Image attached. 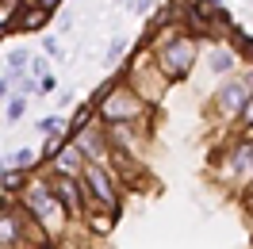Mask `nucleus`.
Segmentation results:
<instances>
[{"instance_id": "obj_27", "label": "nucleus", "mask_w": 253, "mask_h": 249, "mask_svg": "<svg viewBox=\"0 0 253 249\" xmlns=\"http://www.w3.org/2000/svg\"><path fill=\"white\" fill-rule=\"evenodd\" d=\"M242 134H246V138H253V123H250V126H246V130H242Z\"/></svg>"}, {"instance_id": "obj_18", "label": "nucleus", "mask_w": 253, "mask_h": 249, "mask_svg": "<svg viewBox=\"0 0 253 249\" xmlns=\"http://www.w3.org/2000/svg\"><path fill=\"white\" fill-rule=\"evenodd\" d=\"M23 111H27V96H8V111H4V119H8V123H19V119H23Z\"/></svg>"}, {"instance_id": "obj_11", "label": "nucleus", "mask_w": 253, "mask_h": 249, "mask_svg": "<svg viewBox=\"0 0 253 249\" xmlns=\"http://www.w3.org/2000/svg\"><path fill=\"white\" fill-rule=\"evenodd\" d=\"M50 8H42L39 0H23L19 4V12H16V19H12V31H42L50 23Z\"/></svg>"}, {"instance_id": "obj_19", "label": "nucleus", "mask_w": 253, "mask_h": 249, "mask_svg": "<svg viewBox=\"0 0 253 249\" xmlns=\"http://www.w3.org/2000/svg\"><path fill=\"white\" fill-rule=\"evenodd\" d=\"M123 54H126V39L119 35V39H111V46H108V62L119 65V62H123Z\"/></svg>"}, {"instance_id": "obj_28", "label": "nucleus", "mask_w": 253, "mask_h": 249, "mask_svg": "<svg viewBox=\"0 0 253 249\" xmlns=\"http://www.w3.org/2000/svg\"><path fill=\"white\" fill-rule=\"evenodd\" d=\"M250 234H253V207H250Z\"/></svg>"}, {"instance_id": "obj_13", "label": "nucleus", "mask_w": 253, "mask_h": 249, "mask_svg": "<svg viewBox=\"0 0 253 249\" xmlns=\"http://www.w3.org/2000/svg\"><path fill=\"white\" fill-rule=\"evenodd\" d=\"M27 180H31L27 169H16V165H4V169H0V192H4V196H19V192L27 188Z\"/></svg>"}, {"instance_id": "obj_16", "label": "nucleus", "mask_w": 253, "mask_h": 249, "mask_svg": "<svg viewBox=\"0 0 253 249\" xmlns=\"http://www.w3.org/2000/svg\"><path fill=\"white\" fill-rule=\"evenodd\" d=\"M27 65H31V54H27V50H12V54H8V77H12V81L23 77Z\"/></svg>"}, {"instance_id": "obj_4", "label": "nucleus", "mask_w": 253, "mask_h": 249, "mask_svg": "<svg viewBox=\"0 0 253 249\" xmlns=\"http://www.w3.org/2000/svg\"><path fill=\"white\" fill-rule=\"evenodd\" d=\"M81 192H84V215L104 207V211H115L123 215V184L115 180V172L100 161H88L84 172H81Z\"/></svg>"}, {"instance_id": "obj_22", "label": "nucleus", "mask_w": 253, "mask_h": 249, "mask_svg": "<svg viewBox=\"0 0 253 249\" xmlns=\"http://www.w3.org/2000/svg\"><path fill=\"white\" fill-rule=\"evenodd\" d=\"M250 123H253V96H250V104L242 108V115H238V126H242V130H246Z\"/></svg>"}, {"instance_id": "obj_7", "label": "nucleus", "mask_w": 253, "mask_h": 249, "mask_svg": "<svg viewBox=\"0 0 253 249\" xmlns=\"http://www.w3.org/2000/svg\"><path fill=\"white\" fill-rule=\"evenodd\" d=\"M39 172L50 180V192L62 200V207L69 211V218L81 222V218H84V192H81V176H65V172L42 169V165H39Z\"/></svg>"}, {"instance_id": "obj_24", "label": "nucleus", "mask_w": 253, "mask_h": 249, "mask_svg": "<svg viewBox=\"0 0 253 249\" xmlns=\"http://www.w3.org/2000/svg\"><path fill=\"white\" fill-rule=\"evenodd\" d=\"M130 8H134V12H138V16H150V12H154V0H134V4H130Z\"/></svg>"}, {"instance_id": "obj_8", "label": "nucleus", "mask_w": 253, "mask_h": 249, "mask_svg": "<svg viewBox=\"0 0 253 249\" xmlns=\"http://www.w3.org/2000/svg\"><path fill=\"white\" fill-rule=\"evenodd\" d=\"M69 142H77V150L84 154V161H100V165H108L111 142H108V130H104V123H100V119H96L92 126H84L81 134H73Z\"/></svg>"}, {"instance_id": "obj_6", "label": "nucleus", "mask_w": 253, "mask_h": 249, "mask_svg": "<svg viewBox=\"0 0 253 249\" xmlns=\"http://www.w3.org/2000/svg\"><path fill=\"white\" fill-rule=\"evenodd\" d=\"M253 96V65L250 73H230V77L219 81V88H215V96H211V111H215V119H238L242 115V108L250 104Z\"/></svg>"}, {"instance_id": "obj_10", "label": "nucleus", "mask_w": 253, "mask_h": 249, "mask_svg": "<svg viewBox=\"0 0 253 249\" xmlns=\"http://www.w3.org/2000/svg\"><path fill=\"white\" fill-rule=\"evenodd\" d=\"M84 165H88V161H84V154L77 150V142H69V138L62 142V150L50 157V161H42V169L65 172V176H81V172H84Z\"/></svg>"}, {"instance_id": "obj_5", "label": "nucleus", "mask_w": 253, "mask_h": 249, "mask_svg": "<svg viewBox=\"0 0 253 249\" xmlns=\"http://www.w3.org/2000/svg\"><path fill=\"white\" fill-rule=\"evenodd\" d=\"M219 176L234 192H246L253 184V138L238 134L230 146H222L219 150Z\"/></svg>"}, {"instance_id": "obj_25", "label": "nucleus", "mask_w": 253, "mask_h": 249, "mask_svg": "<svg viewBox=\"0 0 253 249\" xmlns=\"http://www.w3.org/2000/svg\"><path fill=\"white\" fill-rule=\"evenodd\" d=\"M8 96H12V77H8V73H4V77H0V104H4V100H8Z\"/></svg>"}, {"instance_id": "obj_9", "label": "nucleus", "mask_w": 253, "mask_h": 249, "mask_svg": "<svg viewBox=\"0 0 253 249\" xmlns=\"http://www.w3.org/2000/svg\"><path fill=\"white\" fill-rule=\"evenodd\" d=\"M238 65H242L238 46L230 42V35H219V42H215V46H211V54H207V69H211L215 77H230Z\"/></svg>"}, {"instance_id": "obj_26", "label": "nucleus", "mask_w": 253, "mask_h": 249, "mask_svg": "<svg viewBox=\"0 0 253 249\" xmlns=\"http://www.w3.org/2000/svg\"><path fill=\"white\" fill-rule=\"evenodd\" d=\"M39 4H42V8H50V12H58V8H62V0H39Z\"/></svg>"}, {"instance_id": "obj_29", "label": "nucleus", "mask_w": 253, "mask_h": 249, "mask_svg": "<svg viewBox=\"0 0 253 249\" xmlns=\"http://www.w3.org/2000/svg\"><path fill=\"white\" fill-rule=\"evenodd\" d=\"M4 165H8V161H4V154H0V169H4Z\"/></svg>"}, {"instance_id": "obj_15", "label": "nucleus", "mask_w": 253, "mask_h": 249, "mask_svg": "<svg viewBox=\"0 0 253 249\" xmlns=\"http://www.w3.org/2000/svg\"><path fill=\"white\" fill-rule=\"evenodd\" d=\"M8 165H16V169L35 172L39 165H42V154H39V150H31V146H19L16 154H12V161H8Z\"/></svg>"}, {"instance_id": "obj_17", "label": "nucleus", "mask_w": 253, "mask_h": 249, "mask_svg": "<svg viewBox=\"0 0 253 249\" xmlns=\"http://www.w3.org/2000/svg\"><path fill=\"white\" fill-rule=\"evenodd\" d=\"M35 130L46 138V134H65V119L62 115H42L39 123H35Z\"/></svg>"}, {"instance_id": "obj_23", "label": "nucleus", "mask_w": 253, "mask_h": 249, "mask_svg": "<svg viewBox=\"0 0 253 249\" xmlns=\"http://www.w3.org/2000/svg\"><path fill=\"white\" fill-rule=\"evenodd\" d=\"M54 88H58V81L50 77V73H46V77H39V96H46V92H54Z\"/></svg>"}, {"instance_id": "obj_30", "label": "nucleus", "mask_w": 253, "mask_h": 249, "mask_svg": "<svg viewBox=\"0 0 253 249\" xmlns=\"http://www.w3.org/2000/svg\"><path fill=\"white\" fill-rule=\"evenodd\" d=\"M4 35H8V31H0V39H4Z\"/></svg>"}, {"instance_id": "obj_2", "label": "nucleus", "mask_w": 253, "mask_h": 249, "mask_svg": "<svg viewBox=\"0 0 253 249\" xmlns=\"http://www.w3.org/2000/svg\"><path fill=\"white\" fill-rule=\"evenodd\" d=\"M154 62L165 73L169 84H180V81L192 77V69L200 62V39L184 27H173V31H161V39H154Z\"/></svg>"}, {"instance_id": "obj_21", "label": "nucleus", "mask_w": 253, "mask_h": 249, "mask_svg": "<svg viewBox=\"0 0 253 249\" xmlns=\"http://www.w3.org/2000/svg\"><path fill=\"white\" fill-rule=\"evenodd\" d=\"M27 73H31L35 81H39V77H46V62H42V58H31V65H27Z\"/></svg>"}, {"instance_id": "obj_3", "label": "nucleus", "mask_w": 253, "mask_h": 249, "mask_svg": "<svg viewBox=\"0 0 253 249\" xmlns=\"http://www.w3.org/2000/svg\"><path fill=\"white\" fill-rule=\"evenodd\" d=\"M16 200L23 203L35 218H39V226H42L54 242H62V238H65V230H69V222H73V218H69V211L62 207V200L50 192V180L39 169H35V176L27 180V188L19 192Z\"/></svg>"}, {"instance_id": "obj_14", "label": "nucleus", "mask_w": 253, "mask_h": 249, "mask_svg": "<svg viewBox=\"0 0 253 249\" xmlns=\"http://www.w3.org/2000/svg\"><path fill=\"white\" fill-rule=\"evenodd\" d=\"M96 123V108H92V100L88 104H81L77 111H73V119L65 123V138H73V134H81L84 126H92Z\"/></svg>"}, {"instance_id": "obj_12", "label": "nucleus", "mask_w": 253, "mask_h": 249, "mask_svg": "<svg viewBox=\"0 0 253 249\" xmlns=\"http://www.w3.org/2000/svg\"><path fill=\"white\" fill-rule=\"evenodd\" d=\"M84 222H88V234L108 238V234L119 226V215H115V211H104V207H96V211H88V215H84Z\"/></svg>"}, {"instance_id": "obj_20", "label": "nucleus", "mask_w": 253, "mask_h": 249, "mask_svg": "<svg viewBox=\"0 0 253 249\" xmlns=\"http://www.w3.org/2000/svg\"><path fill=\"white\" fill-rule=\"evenodd\" d=\"M42 50H46L50 58H62V42H58L54 35H42Z\"/></svg>"}, {"instance_id": "obj_1", "label": "nucleus", "mask_w": 253, "mask_h": 249, "mask_svg": "<svg viewBox=\"0 0 253 249\" xmlns=\"http://www.w3.org/2000/svg\"><path fill=\"white\" fill-rule=\"evenodd\" d=\"M92 108H96V119L104 126H115V123H142V119H154V104L138 96L123 77H111L104 81L100 88L92 92Z\"/></svg>"}]
</instances>
